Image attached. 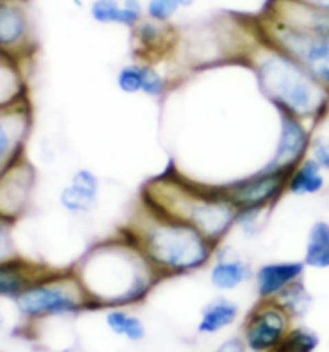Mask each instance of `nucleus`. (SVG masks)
<instances>
[{
  "label": "nucleus",
  "instance_id": "c85d7f7f",
  "mask_svg": "<svg viewBox=\"0 0 329 352\" xmlns=\"http://www.w3.org/2000/svg\"><path fill=\"white\" fill-rule=\"evenodd\" d=\"M182 10L179 0H146L145 18L162 25H170V21Z\"/></svg>",
  "mask_w": 329,
  "mask_h": 352
},
{
  "label": "nucleus",
  "instance_id": "2eb2a0df",
  "mask_svg": "<svg viewBox=\"0 0 329 352\" xmlns=\"http://www.w3.org/2000/svg\"><path fill=\"white\" fill-rule=\"evenodd\" d=\"M240 316V302L231 296H228V294L217 293L199 311L196 331L204 336L218 335V333L225 331L235 325Z\"/></svg>",
  "mask_w": 329,
  "mask_h": 352
},
{
  "label": "nucleus",
  "instance_id": "393cba45",
  "mask_svg": "<svg viewBox=\"0 0 329 352\" xmlns=\"http://www.w3.org/2000/svg\"><path fill=\"white\" fill-rule=\"evenodd\" d=\"M271 209L265 208H245L236 209L235 228L233 230L240 232L241 239L254 240L264 232V228L269 222Z\"/></svg>",
  "mask_w": 329,
  "mask_h": 352
},
{
  "label": "nucleus",
  "instance_id": "bb28decb",
  "mask_svg": "<svg viewBox=\"0 0 329 352\" xmlns=\"http://www.w3.org/2000/svg\"><path fill=\"white\" fill-rule=\"evenodd\" d=\"M89 15L97 25L121 26L122 0H92Z\"/></svg>",
  "mask_w": 329,
  "mask_h": 352
},
{
  "label": "nucleus",
  "instance_id": "b1692460",
  "mask_svg": "<svg viewBox=\"0 0 329 352\" xmlns=\"http://www.w3.org/2000/svg\"><path fill=\"white\" fill-rule=\"evenodd\" d=\"M321 338L305 323H293L275 352H317Z\"/></svg>",
  "mask_w": 329,
  "mask_h": 352
},
{
  "label": "nucleus",
  "instance_id": "f03ea898",
  "mask_svg": "<svg viewBox=\"0 0 329 352\" xmlns=\"http://www.w3.org/2000/svg\"><path fill=\"white\" fill-rule=\"evenodd\" d=\"M161 278L187 277L212 263L217 245L196 228L166 216L141 199L121 230Z\"/></svg>",
  "mask_w": 329,
  "mask_h": 352
},
{
  "label": "nucleus",
  "instance_id": "9b49d317",
  "mask_svg": "<svg viewBox=\"0 0 329 352\" xmlns=\"http://www.w3.org/2000/svg\"><path fill=\"white\" fill-rule=\"evenodd\" d=\"M254 267L233 245L225 241L217 245L212 263L207 267L209 285L217 293L230 294L252 282Z\"/></svg>",
  "mask_w": 329,
  "mask_h": 352
},
{
  "label": "nucleus",
  "instance_id": "4be33fe9",
  "mask_svg": "<svg viewBox=\"0 0 329 352\" xmlns=\"http://www.w3.org/2000/svg\"><path fill=\"white\" fill-rule=\"evenodd\" d=\"M21 100L20 61L0 54V107Z\"/></svg>",
  "mask_w": 329,
  "mask_h": 352
},
{
  "label": "nucleus",
  "instance_id": "9d476101",
  "mask_svg": "<svg viewBox=\"0 0 329 352\" xmlns=\"http://www.w3.org/2000/svg\"><path fill=\"white\" fill-rule=\"evenodd\" d=\"M315 127L291 114L278 113V135L265 168L291 173L308 156Z\"/></svg>",
  "mask_w": 329,
  "mask_h": 352
},
{
  "label": "nucleus",
  "instance_id": "39448f33",
  "mask_svg": "<svg viewBox=\"0 0 329 352\" xmlns=\"http://www.w3.org/2000/svg\"><path fill=\"white\" fill-rule=\"evenodd\" d=\"M15 301L23 316L30 318H68L92 311L73 270L37 277Z\"/></svg>",
  "mask_w": 329,
  "mask_h": 352
},
{
  "label": "nucleus",
  "instance_id": "f704fd0d",
  "mask_svg": "<svg viewBox=\"0 0 329 352\" xmlns=\"http://www.w3.org/2000/svg\"><path fill=\"white\" fill-rule=\"evenodd\" d=\"M3 323H5V318H3L2 314H0V330H2V328H3Z\"/></svg>",
  "mask_w": 329,
  "mask_h": 352
},
{
  "label": "nucleus",
  "instance_id": "473e14b6",
  "mask_svg": "<svg viewBox=\"0 0 329 352\" xmlns=\"http://www.w3.org/2000/svg\"><path fill=\"white\" fill-rule=\"evenodd\" d=\"M305 3H310V6L321 8L324 12H329V0H302Z\"/></svg>",
  "mask_w": 329,
  "mask_h": 352
},
{
  "label": "nucleus",
  "instance_id": "c756f323",
  "mask_svg": "<svg viewBox=\"0 0 329 352\" xmlns=\"http://www.w3.org/2000/svg\"><path fill=\"white\" fill-rule=\"evenodd\" d=\"M308 156L329 175V135L315 134L310 144Z\"/></svg>",
  "mask_w": 329,
  "mask_h": 352
},
{
  "label": "nucleus",
  "instance_id": "7c9ffc66",
  "mask_svg": "<svg viewBox=\"0 0 329 352\" xmlns=\"http://www.w3.org/2000/svg\"><path fill=\"white\" fill-rule=\"evenodd\" d=\"M214 352H247L241 336H230L223 340Z\"/></svg>",
  "mask_w": 329,
  "mask_h": 352
},
{
  "label": "nucleus",
  "instance_id": "dca6fc26",
  "mask_svg": "<svg viewBox=\"0 0 329 352\" xmlns=\"http://www.w3.org/2000/svg\"><path fill=\"white\" fill-rule=\"evenodd\" d=\"M18 103L0 113V164L13 163L27 131V113L25 108H18Z\"/></svg>",
  "mask_w": 329,
  "mask_h": 352
},
{
  "label": "nucleus",
  "instance_id": "0eeeda50",
  "mask_svg": "<svg viewBox=\"0 0 329 352\" xmlns=\"http://www.w3.org/2000/svg\"><path fill=\"white\" fill-rule=\"evenodd\" d=\"M286 184H288V173L262 166L260 169L216 187L236 209H271L286 195Z\"/></svg>",
  "mask_w": 329,
  "mask_h": 352
},
{
  "label": "nucleus",
  "instance_id": "aec40b11",
  "mask_svg": "<svg viewBox=\"0 0 329 352\" xmlns=\"http://www.w3.org/2000/svg\"><path fill=\"white\" fill-rule=\"evenodd\" d=\"M302 261L307 269L329 270V221L326 219H317L308 227Z\"/></svg>",
  "mask_w": 329,
  "mask_h": 352
},
{
  "label": "nucleus",
  "instance_id": "412c9836",
  "mask_svg": "<svg viewBox=\"0 0 329 352\" xmlns=\"http://www.w3.org/2000/svg\"><path fill=\"white\" fill-rule=\"evenodd\" d=\"M275 301L284 309V312L294 322H300L307 318L315 307V296L310 292L307 283H305V278L286 288Z\"/></svg>",
  "mask_w": 329,
  "mask_h": 352
},
{
  "label": "nucleus",
  "instance_id": "5701e85b",
  "mask_svg": "<svg viewBox=\"0 0 329 352\" xmlns=\"http://www.w3.org/2000/svg\"><path fill=\"white\" fill-rule=\"evenodd\" d=\"M34 280L25 264L3 261L0 264V296L16 299Z\"/></svg>",
  "mask_w": 329,
  "mask_h": 352
},
{
  "label": "nucleus",
  "instance_id": "a211bd4d",
  "mask_svg": "<svg viewBox=\"0 0 329 352\" xmlns=\"http://www.w3.org/2000/svg\"><path fill=\"white\" fill-rule=\"evenodd\" d=\"M133 37L137 42V50L140 52L141 60L151 58L155 54H164V52L170 50L177 42V36L170 25H162V23L152 21V20H141L138 23L137 28L132 30Z\"/></svg>",
  "mask_w": 329,
  "mask_h": 352
},
{
  "label": "nucleus",
  "instance_id": "6ab92c4d",
  "mask_svg": "<svg viewBox=\"0 0 329 352\" xmlns=\"http://www.w3.org/2000/svg\"><path fill=\"white\" fill-rule=\"evenodd\" d=\"M104 327L109 333L128 342H140L146 338V323L131 307L104 309Z\"/></svg>",
  "mask_w": 329,
  "mask_h": 352
},
{
  "label": "nucleus",
  "instance_id": "423d86ee",
  "mask_svg": "<svg viewBox=\"0 0 329 352\" xmlns=\"http://www.w3.org/2000/svg\"><path fill=\"white\" fill-rule=\"evenodd\" d=\"M257 25L266 44L294 58L329 90V34L299 31L265 16Z\"/></svg>",
  "mask_w": 329,
  "mask_h": 352
},
{
  "label": "nucleus",
  "instance_id": "f257e3e1",
  "mask_svg": "<svg viewBox=\"0 0 329 352\" xmlns=\"http://www.w3.org/2000/svg\"><path fill=\"white\" fill-rule=\"evenodd\" d=\"M71 270L87 294L92 311L141 304L162 280L122 232L85 250Z\"/></svg>",
  "mask_w": 329,
  "mask_h": 352
},
{
  "label": "nucleus",
  "instance_id": "f8f14e48",
  "mask_svg": "<svg viewBox=\"0 0 329 352\" xmlns=\"http://www.w3.org/2000/svg\"><path fill=\"white\" fill-rule=\"evenodd\" d=\"M307 265L302 259H276L254 269L252 285L259 301H275L286 288L305 278Z\"/></svg>",
  "mask_w": 329,
  "mask_h": 352
},
{
  "label": "nucleus",
  "instance_id": "7ed1b4c3",
  "mask_svg": "<svg viewBox=\"0 0 329 352\" xmlns=\"http://www.w3.org/2000/svg\"><path fill=\"white\" fill-rule=\"evenodd\" d=\"M257 87L271 108L317 127L329 116V90L313 76L262 39L246 58Z\"/></svg>",
  "mask_w": 329,
  "mask_h": 352
},
{
  "label": "nucleus",
  "instance_id": "a878e982",
  "mask_svg": "<svg viewBox=\"0 0 329 352\" xmlns=\"http://www.w3.org/2000/svg\"><path fill=\"white\" fill-rule=\"evenodd\" d=\"M141 61V73H143V82H141V95L151 98V100H161L168 95L170 89L169 78L162 71L152 65V61L140 60Z\"/></svg>",
  "mask_w": 329,
  "mask_h": 352
},
{
  "label": "nucleus",
  "instance_id": "6e6552de",
  "mask_svg": "<svg viewBox=\"0 0 329 352\" xmlns=\"http://www.w3.org/2000/svg\"><path fill=\"white\" fill-rule=\"evenodd\" d=\"M294 320L276 301H259L247 312L241 340L247 352H275Z\"/></svg>",
  "mask_w": 329,
  "mask_h": 352
},
{
  "label": "nucleus",
  "instance_id": "2f4dec72",
  "mask_svg": "<svg viewBox=\"0 0 329 352\" xmlns=\"http://www.w3.org/2000/svg\"><path fill=\"white\" fill-rule=\"evenodd\" d=\"M12 251V243H10V236H8L7 228L0 223V263L7 259V256L10 254Z\"/></svg>",
  "mask_w": 329,
  "mask_h": 352
},
{
  "label": "nucleus",
  "instance_id": "4468645a",
  "mask_svg": "<svg viewBox=\"0 0 329 352\" xmlns=\"http://www.w3.org/2000/svg\"><path fill=\"white\" fill-rule=\"evenodd\" d=\"M264 16L299 31L329 34V12L302 0H270Z\"/></svg>",
  "mask_w": 329,
  "mask_h": 352
},
{
  "label": "nucleus",
  "instance_id": "20e7f679",
  "mask_svg": "<svg viewBox=\"0 0 329 352\" xmlns=\"http://www.w3.org/2000/svg\"><path fill=\"white\" fill-rule=\"evenodd\" d=\"M140 199L166 216L196 228L212 243H222L235 228L236 208L216 185L193 182L169 169L143 187Z\"/></svg>",
  "mask_w": 329,
  "mask_h": 352
},
{
  "label": "nucleus",
  "instance_id": "f3484780",
  "mask_svg": "<svg viewBox=\"0 0 329 352\" xmlns=\"http://www.w3.org/2000/svg\"><path fill=\"white\" fill-rule=\"evenodd\" d=\"M328 188V174L307 156L288 174L286 195L295 198L318 197Z\"/></svg>",
  "mask_w": 329,
  "mask_h": 352
},
{
  "label": "nucleus",
  "instance_id": "cd10ccee",
  "mask_svg": "<svg viewBox=\"0 0 329 352\" xmlns=\"http://www.w3.org/2000/svg\"><path fill=\"white\" fill-rule=\"evenodd\" d=\"M116 85L122 94L126 95H138L141 94V61H133V63L122 65L116 73Z\"/></svg>",
  "mask_w": 329,
  "mask_h": 352
},
{
  "label": "nucleus",
  "instance_id": "1a4fd4ad",
  "mask_svg": "<svg viewBox=\"0 0 329 352\" xmlns=\"http://www.w3.org/2000/svg\"><path fill=\"white\" fill-rule=\"evenodd\" d=\"M36 52V31L27 0H0V54L16 61Z\"/></svg>",
  "mask_w": 329,
  "mask_h": 352
},
{
  "label": "nucleus",
  "instance_id": "72a5a7b5",
  "mask_svg": "<svg viewBox=\"0 0 329 352\" xmlns=\"http://www.w3.org/2000/svg\"><path fill=\"white\" fill-rule=\"evenodd\" d=\"M179 2H180V7H182V10H185V8L193 7L194 3H196V0H179Z\"/></svg>",
  "mask_w": 329,
  "mask_h": 352
},
{
  "label": "nucleus",
  "instance_id": "ddd939ff",
  "mask_svg": "<svg viewBox=\"0 0 329 352\" xmlns=\"http://www.w3.org/2000/svg\"><path fill=\"white\" fill-rule=\"evenodd\" d=\"M102 180L92 169L79 168L71 174L69 182L60 190L58 203L66 214L82 217L98 208Z\"/></svg>",
  "mask_w": 329,
  "mask_h": 352
}]
</instances>
